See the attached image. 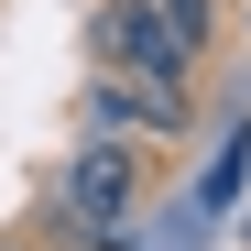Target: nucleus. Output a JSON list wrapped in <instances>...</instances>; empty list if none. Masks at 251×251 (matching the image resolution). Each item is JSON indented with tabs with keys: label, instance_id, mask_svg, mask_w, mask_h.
<instances>
[{
	"label": "nucleus",
	"instance_id": "7ed1b4c3",
	"mask_svg": "<svg viewBox=\"0 0 251 251\" xmlns=\"http://www.w3.org/2000/svg\"><path fill=\"white\" fill-rule=\"evenodd\" d=\"M0 251H33V240H0Z\"/></svg>",
	"mask_w": 251,
	"mask_h": 251
},
{
	"label": "nucleus",
	"instance_id": "f257e3e1",
	"mask_svg": "<svg viewBox=\"0 0 251 251\" xmlns=\"http://www.w3.org/2000/svg\"><path fill=\"white\" fill-rule=\"evenodd\" d=\"M219 33V0H99L88 22V55L120 66V76H153V88H197V55Z\"/></svg>",
	"mask_w": 251,
	"mask_h": 251
},
{
	"label": "nucleus",
	"instance_id": "f03ea898",
	"mask_svg": "<svg viewBox=\"0 0 251 251\" xmlns=\"http://www.w3.org/2000/svg\"><path fill=\"white\" fill-rule=\"evenodd\" d=\"M88 109H99V131H120V120H142V131H186V99L153 88V76H120V66H99Z\"/></svg>",
	"mask_w": 251,
	"mask_h": 251
}]
</instances>
